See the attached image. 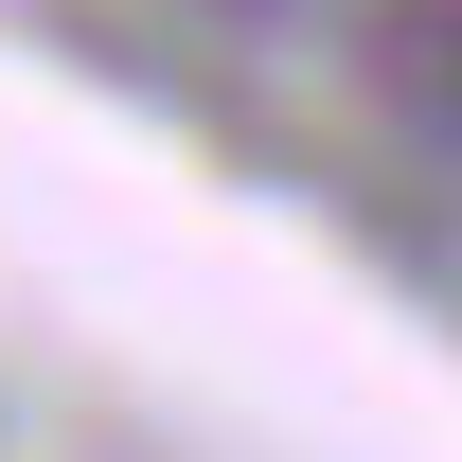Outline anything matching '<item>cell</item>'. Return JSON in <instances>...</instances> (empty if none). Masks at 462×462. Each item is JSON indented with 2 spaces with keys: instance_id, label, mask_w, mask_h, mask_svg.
<instances>
[{
  "instance_id": "7a4b0ae2",
  "label": "cell",
  "mask_w": 462,
  "mask_h": 462,
  "mask_svg": "<svg viewBox=\"0 0 462 462\" xmlns=\"http://www.w3.org/2000/svg\"><path fill=\"white\" fill-rule=\"evenodd\" d=\"M214 18H285V0H214Z\"/></svg>"
},
{
  "instance_id": "6da1fadb",
  "label": "cell",
  "mask_w": 462,
  "mask_h": 462,
  "mask_svg": "<svg viewBox=\"0 0 462 462\" xmlns=\"http://www.w3.org/2000/svg\"><path fill=\"white\" fill-rule=\"evenodd\" d=\"M356 89L427 161H462V0H356Z\"/></svg>"
}]
</instances>
